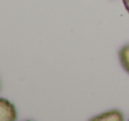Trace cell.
<instances>
[{
  "label": "cell",
  "mask_w": 129,
  "mask_h": 121,
  "mask_svg": "<svg viewBox=\"0 0 129 121\" xmlns=\"http://www.w3.org/2000/svg\"><path fill=\"white\" fill-rule=\"evenodd\" d=\"M16 119L15 106L6 99H0V121H14Z\"/></svg>",
  "instance_id": "cell-1"
},
{
  "label": "cell",
  "mask_w": 129,
  "mask_h": 121,
  "mask_svg": "<svg viewBox=\"0 0 129 121\" xmlns=\"http://www.w3.org/2000/svg\"><path fill=\"white\" fill-rule=\"evenodd\" d=\"M93 120H94V121H99V120L122 121V120H124V117H123V115H122V112H120V111H118V110H113V111H109V112L103 114V115H100V116L93 117Z\"/></svg>",
  "instance_id": "cell-2"
},
{
  "label": "cell",
  "mask_w": 129,
  "mask_h": 121,
  "mask_svg": "<svg viewBox=\"0 0 129 121\" xmlns=\"http://www.w3.org/2000/svg\"><path fill=\"white\" fill-rule=\"evenodd\" d=\"M119 59L122 63V66L125 69V71L129 73V45L124 46L119 51Z\"/></svg>",
  "instance_id": "cell-3"
},
{
  "label": "cell",
  "mask_w": 129,
  "mask_h": 121,
  "mask_svg": "<svg viewBox=\"0 0 129 121\" xmlns=\"http://www.w3.org/2000/svg\"><path fill=\"white\" fill-rule=\"evenodd\" d=\"M123 3H124V6H125V9L128 10L129 13V0H123Z\"/></svg>",
  "instance_id": "cell-4"
}]
</instances>
